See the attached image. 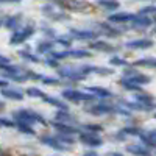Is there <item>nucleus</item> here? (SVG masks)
Masks as SVG:
<instances>
[{"mask_svg": "<svg viewBox=\"0 0 156 156\" xmlns=\"http://www.w3.org/2000/svg\"><path fill=\"white\" fill-rule=\"evenodd\" d=\"M95 66L90 64H78V66H61L58 67V73L61 78H66L69 81H81L89 75L94 73Z\"/></svg>", "mask_w": 156, "mask_h": 156, "instance_id": "obj_1", "label": "nucleus"}, {"mask_svg": "<svg viewBox=\"0 0 156 156\" xmlns=\"http://www.w3.org/2000/svg\"><path fill=\"white\" fill-rule=\"evenodd\" d=\"M12 119L16 122H25V123H39V125H44L47 126L48 122L44 119V117L36 112V111H31V109H17L12 112Z\"/></svg>", "mask_w": 156, "mask_h": 156, "instance_id": "obj_2", "label": "nucleus"}, {"mask_svg": "<svg viewBox=\"0 0 156 156\" xmlns=\"http://www.w3.org/2000/svg\"><path fill=\"white\" fill-rule=\"evenodd\" d=\"M61 95L67 101H73V103H83V101L87 103V101H94L97 98V95H94V94L83 92V90H76V89H64Z\"/></svg>", "mask_w": 156, "mask_h": 156, "instance_id": "obj_3", "label": "nucleus"}, {"mask_svg": "<svg viewBox=\"0 0 156 156\" xmlns=\"http://www.w3.org/2000/svg\"><path fill=\"white\" fill-rule=\"evenodd\" d=\"M84 112L90 114V115H106V114H115V105H108V103H92V105L84 106Z\"/></svg>", "mask_w": 156, "mask_h": 156, "instance_id": "obj_4", "label": "nucleus"}, {"mask_svg": "<svg viewBox=\"0 0 156 156\" xmlns=\"http://www.w3.org/2000/svg\"><path fill=\"white\" fill-rule=\"evenodd\" d=\"M78 140H80L83 145L92 147V148H97V147H101V145H103V139H101L97 133L81 131L80 134H78Z\"/></svg>", "mask_w": 156, "mask_h": 156, "instance_id": "obj_5", "label": "nucleus"}, {"mask_svg": "<svg viewBox=\"0 0 156 156\" xmlns=\"http://www.w3.org/2000/svg\"><path fill=\"white\" fill-rule=\"evenodd\" d=\"M50 56L61 61L66 58H89L90 51L89 50H66V51H51Z\"/></svg>", "mask_w": 156, "mask_h": 156, "instance_id": "obj_6", "label": "nucleus"}, {"mask_svg": "<svg viewBox=\"0 0 156 156\" xmlns=\"http://www.w3.org/2000/svg\"><path fill=\"white\" fill-rule=\"evenodd\" d=\"M39 142H41L42 145H47L50 148H53L56 151H67L69 147H66V144H62V142L56 137V136H50V134H42L39 136Z\"/></svg>", "mask_w": 156, "mask_h": 156, "instance_id": "obj_7", "label": "nucleus"}, {"mask_svg": "<svg viewBox=\"0 0 156 156\" xmlns=\"http://www.w3.org/2000/svg\"><path fill=\"white\" fill-rule=\"evenodd\" d=\"M33 31H34L33 27H25V28H22V30H17V31L12 33V36H11V39H9V42H11L12 45L23 44L25 41H27V39L31 37Z\"/></svg>", "mask_w": 156, "mask_h": 156, "instance_id": "obj_8", "label": "nucleus"}, {"mask_svg": "<svg viewBox=\"0 0 156 156\" xmlns=\"http://www.w3.org/2000/svg\"><path fill=\"white\" fill-rule=\"evenodd\" d=\"M125 47L129 48V50H145V48L153 47V41H151V39H147V37H144V39H134V41H128L125 44Z\"/></svg>", "mask_w": 156, "mask_h": 156, "instance_id": "obj_9", "label": "nucleus"}, {"mask_svg": "<svg viewBox=\"0 0 156 156\" xmlns=\"http://www.w3.org/2000/svg\"><path fill=\"white\" fill-rule=\"evenodd\" d=\"M140 142L148 148H156V129H150V131H140L139 133Z\"/></svg>", "mask_w": 156, "mask_h": 156, "instance_id": "obj_10", "label": "nucleus"}, {"mask_svg": "<svg viewBox=\"0 0 156 156\" xmlns=\"http://www.w3.org/2000/svg\"><path fill=\"white\" fill-rule=\"evenodd\" d=\"M50 125L56 129V133H62V134H76V133H81V131H78L73 125L62 123V122H58V120L50 122Z\"/></svg>", "mask_w": 156, "mask_h": 156, "instance_id": "obj_11", "label": "nucleus"}, {"mask_svg": "<svg viewBox=\"0 0 156 156\" xmlns=\"http://www.w3.org/2000/svg\"><path fill=\"white\" fill-rule=\"evenodd\" d=\"M126 151L133 156H151V153L148 151V147H145L144 144H128Z\"/></svg>", "mask_w": 156, "mask_h": 156, "instance_id": "obj_12", "label": "nucleus"}, {"mask_svg": "<svg viewBox=\"0 0 156 156\" xmlns=\"http://www.w3.org/2000/svg\"><path fill=\"white\" fill-rule=\"evenodd\" d=\"M70 36L78 41H90V39H95L98 36V33L95 31H87V30H70Z\"/></svg>", "mask_w": 156, "mask_h": 156, "instance_id": "obj_13", "label": "nucleus"}, {"mask_svg": "<svg viewBox=\"0 0 156 156\" xmlns=\"http://www.w3.org/2000/svg\"><path fill=\"white\" fill-rule=\"evenodd\" d=\"M2 97L12 100V101H20V100H23V92L19 89H14V87H6V89H2Z\"/></svg>", "mask_w": 156, "mask_h": 156, "instance_id": "obj_14", "label": "nucleus"}, {"mask_svg": "<svg viewBox=\"0 0 156 156\" xmlns=\"http://www.w3.org/2000/svg\"><path fill=\"white\" fill-rule=\"evenodd\" d=\"M44 103H47V105H50V106H55V108H58V109H64V111H69V105L67 103H64V101H61L59 98H56V97H51V95H44L42 98H41Z\"/></svg>", "mask_w": 156, "mask_h": 156, "instance_id": "obj_15", "label": "nucleus"}, {"mask_svg": "<svg viewBox=\"0 0 156 156\" xmlns=\"http://www.w3.org/2000/svg\"><path fill=\"white\" fill-rule=\"evenodd\" d=\"M86 90L90 92V94H94V95H97V98H111V97H114V94L111 92V90H108L105 87H100V86H89Z\"/></svg>", "mask_w": 156, "mask_h": 156, "instance_id": "obj_16", "label": "nucleus"}, {"mask_svg": "<svg viewBox=\"0 0 156 156\" xmlns=\"http://www.w3.org/2000/svg\"><path fill=\"white\" fill-rule=\"evenodd\" d=\"M55 120L62 122V123H69V125H72V123L76 122L75 117H73L69 111H64V109H58V111L55 112Z\"/></svg>", "mask_w": 156, "mask_h": 156, "instance_id": "obj_17", "label": "nucleus"}, {"mask_svg": "<svg viewBox=\"0 0 156 156\" xmlns=\"http://www.w3.org/2000/svg\"><path fill=\"white\" fill-rule=\"evenodd\" d=\"M90 48L97 50V51H103V53H114V51H117V47H112L108 42H103V41H97L94 44H90Z\"/></svg>", "mask_w": 156, "mask_h": 156, "instance_id": "obj_18", "label": "nucleus"}, {"mask_svg": "<svg viewBox=\"0 0 156 156\" xmlns=\"http://www.w3.org/2000/svg\"><path fill=\"white\" fill-rule=\"evenodd\" d=\"M19 56H20L23 61H28V62H33V64L41 62V59H39L37 55L31 53V48H30V47H25V50H20V51H19Z\"/></svg>", "mask_w": 156, "mask_h": 156, "instance_id": "obj_19", "label": "nucleus"}, {"mask_svg": "<svg viewBox=\"0 0 156 156\" xmlns=\"http://www.w3.org/2000/svg\"><path fill=\"white\" fill-rule=\"evenodd\" d=\"M133 100L142 103V105H147V106H150V105H153V103H154L153 95H150V94H147V92H134Z\"/></svg>", "mask_w": 156, "mask_h": 156, "instance_id": "obj_20", "label": "nucleus"}, {"mask_svg": "<svg viewBox=\"0 0 156 156\" xmlns=\"http://www.w3.org/2000/svg\"><path fill=\"white\" fill-rule=\"evenodd\" d=\"M119 84L125 89V90H133V92H142V87H140V84H136V83H133L131 80H128V78H120V81H119Z\"/></svg>", "mask_w": 156, "mask_h": 156, "instance_id": "obj_21", "label": "nucleus"}, {"mask_svg": "<svg viewBox=\"0 0 156 156\" xmlns=\"http://www.w3.org/2000/svg\"><path fill=\"white\" fill-rule=\"evenodd\" d=\"M136 67H150V69H156V58L153 56H145V58H140L134 62Z\"/></svg>", "mask_w": 156, "mask_h": 156, "instance_id": "obj_22", "label": "nucleus"}, {"mask_svg": "<svg viewBox=\"0 0 156 156\" xmlns=\"http://www.w3.org/2000/svg\"><path fill=\"white\" fill-rule=\"evenodd\" d=\"M36 50H37V53H41V55H48L53 51V44L48 42V41H42L36 45Z\"/></svg>", "mask_w": 156, "mask_h": 156, "instance_id": "obj_23", "label": "nucleus"}, {"mask_svg": "<svg viewBox=\"0 0 156 156\" xmlns=\"http://www.w3.org/2000/svg\"><path fill=\"white\" fill-rule=\"evenodd\" d=\"M16 128L19 129L20 133H23V134H28V136H34L36 133H34V129L31 128V125L30 123H25V122H16Z\"/></svg>", "mask_w": 156, "mask_h": 156, "instance_id": "obj_24", "label": "nucleus"}, {"mask_svg": "<svg viewBox=\"0 0 156 156\" xmlns=\"http://www.w3.org/2000/svg\"><path fill=\"white\" fill-rule=\"evenodd\" d=\"M128 80H131V81L136 83V84L144 86V84H148V83L151 81V78H150L148 75H144V73H137V75H134L133 78H128Z\"/></svg>", "mask_w": 156, "mask_h": 156, "instance_id": "obj_25", "label": "nucleus"}, {"mask_svg": "<svg viewBox=\"0 0 156 156\" xmlns=\"http://www.w3.org/2000/svg\"><path fill=\"white\" fill-rule=\"evenodd\" d=\"M131 19H133V16H131V14H125V12L109 16V20H111V22H117V23H120V22H128V20H131Z\"/></svg>", "mask_w": 156, "mask_h": 156, "instance_id": "obj_26", "label": "nucleus"}, {"mask_svg": "<svg viewBox=\"0 0 156 156\" xmlns=\"http://www.w3.org/2000/svg\"><path fill=\"white\" fill-rule=\"evenodd\" d=\"M83 131H89V133H100L103 131V126L98 123H84L83 126Z\"/></svg>", "mask_w": 156, "mask_h": 156, "instance_id": "obj_27", "label": "nucleus"}, {"mask_svg": "<svg viewBox=\"0 0 156 156\" xmlns=\"http://www.w3.org/2000/svg\"><path fill=\"white\" fill-rule=\"evenodd\" d=\"M25 94H27L28 97H31V98H42L45 95L42 90L37 89V87H28L27 90H25Z\"/></svg>", "mask_w": 156, "mask_h": 156, "instance_id": "obj_28", "label": "nucleus"}, {"mask_svg": "<svg viewBox=\"0 0 156 156\" xmlns=\"http://www.w3.org/2000/svg\"><path fill=\"white\" fill-rule=\"evenodd\" d=\"M56 137L62 142V144H66V145H72V144H75V137H73V134H62V133H58Z\"/></svg>", "mask_w": 156, "mask_h": 156, "instance_id": "obj_29", "label": "nucleus"}, {"mask_svg": "<svg viewBox=\"0 0 156 156\" xmlns=\"http://www.w3.org/2000/svg\"><path fill=\"white\" fill-rule=\"evenodd\" d=\"M109 64H111V66H117V67H123V66H128V62H126L123 58L117 56V55H114V56H111V58H109Z\"/></svg>", "mask_w": 156, "mask_h": 156, "instance_id": "obj_30", "label": "nucleus"}, {"mask_svg": "<svg viewBox=\"0 0 156 156\" xmlns=\"http://www.w3.org/2000/svg\"><path fill=\"white\" fill-rule=\"evenodd\" d=\"M120 131L125 134V136H139V133L142 131V129H139L137 126H125L122 128Z\"/></svg>", "mask_w": 156, "mask_h": 156, "instance_id": "obj_31", "label": "nucleus"}, {"mask_svg": "<svg viewBox=\"0 0 156 156\" xmlns=\"http://www.w3.org/2000/svg\"><path fill=\"white\" fill-rule=\"evenodd\" d=\"M94 73H95V75H100V76H109V75H112V73H114V70H112V69H108V67H100V66H95Z\"/></svg>", "mask_w": 156, "mask_h": 156, "instance_id": "obj_32", "label": "nucleus"}, {"mask_svg": "<svg viewBox=\"0 0 156 156\" xmlns=\"http://www.w3.org/2000/svg\"><path fill=\"white\" fill-rule=\"evenodd\" d=\"M151 20L148 17H136L134 19V25L136 27H150Z\"/></svg>", "mask_w": 156, "mask_h": 156, "instance_id": "obj_33", "label": "nucleus"}, {"mask_svg": "<svg viewBox=\"0 0 156 156\" xmlns=\"http://www.w3.org/2000/svg\"><path fill=\"white\" fill-rule=\"evenodd\" d=\"M61 81L58 80V78H53V76H44L42 78V84H45V86H56Z\"/></svg>", "mask_w": 156, "mask_h": 156, "instance_id": "obj_34", "label": "nucleus"}, {"mask_svg": "<svg viewBox=\"0 0 156 156\" xmlns=\"http://www.w3.org/2000/svg\"><path fill=\"white\" fill-rule=\"evenodd\" d=\"M100 5H101V6H105L106 9H114V8L119 6V3L114 2V0H101Z\"/></svg>", "mask_w": 156, "mask_h": 156, "instance_id": "obj_35", "label": "nucleus"}, {"mask_svg": "<svg viewBox=\"0 0 156 156\" xmlns=\"http://www.w3.org/2000/svg\"><path fill=\"white\" fill-rule=\"evenodd\" d=\"M0 125L5 126V128H14L16 120H9V119H6V117H2V119H0Z\"/></svg>", "mask_w": 156, "mask_h": 156, "instance_id": "obj_36", "label": "nucleus"}, {"mask_svg": "<svg viewBox=\"0 0 156 156\" xmlns=\"http://www.w3.org/2000/svg\"><path fill=\"white\" fill-rule=\"evenodd\" d=\"M44 64L48 66V67H58V59H55L53 56H47L44 59Z\"/></svg>", "mask_w": 156, "mask_h": 156, "instance_id": "obj_37", "label": "nucleus"}, {"mask_svg": "<svg viewBox=\"0 0 156 156\" xmlns=\"http://www.w3.org/2000/svg\"><path fill=\"white\" fill-rule=\"evenodd\" d=\"M139 72L137 70H134V69H126L125 72H123V78H133L134 75H137Z\"/></svg>", "mask_w": 156, "mask_h": 156, "instance_id": "obj_38", "label": "nucleus"}, {"mask_svg": "<svg viewBox=\"0 0 156 156\" xmlns=\"http://www.w3.org/2000/svg\"><path fill=\"white\" fill-rule=\"evenodd\" d=\"M56 41H58L59 44H62L64 47H70V45H72V42H70V39H67V37H58Z\"/></svg>", "mask_w": 156, "mask_h": 156, "instance_id": "obj_39", "label": "nucleus"}, {"mask_svg": "<svg viewBox=\"0 0 156 156\" xmlns=\"http://www.w3.org/2000/svg\"><path fill=\"white\" fill-rule=\"evenodd\" d=\"M0 61H2V66H9V64H12L8 56H2V58H0Z\"/></svg>", "mask_w": 156, "mask_h": 156, "instance_id": "obj_40", "label": "nucleus"}, {"mask_svg": "<svg viewBox=\"0 0 156 156\" xmlns=\"http://www.w3.org/2000/svg\"><path fill=\"white\" fill-rule=\"evenodd\" d=\"M0 86H2V89H6V87H11V86H9V83H8V81L5 80V78H3V80H2V81H0Z\"/></svg>", "mask_w": 156, "mask_h": 156, "instance_id": "obj_41", "label": "nucleus"}, {"mask_svg": "<svg viewBox=\"0 0 156 156\" xmlns=\"http://www.w3.org/2000/svg\"><path fill=\"white\" fill-rule=\"evenodd\" d=\"M83 156H100V154L95 151H86V153H83Z\"/></svg>", "mask_w": 156, "mask_h": 156, "instance_id": "obj_42", "label": "nucleus"}, {"mask_svg": "<svg viewBox=\"0 0 156 156\" xmlns=\"http://www.w3.org/2000/svg\"><path fill=\"white\" fill-rule=\"evenodd\" d=\"M108 156H123L122 153H119V151H109L108 153Z\"/></svg>", "mask_w": 156, "mask_h": 156, "instance_id": "obj_43", "label": "nucleus"}, {"mask_svg": "<svg viewBox=\"0 0 156 156\" xmlns=\"http://www.w3.org/2000/svg\"><path fill=\"white\" fill-rule=\"evenodd\" d=\"M0 156H8V153L6 151H2V153H0Z\"/></svg>", "mask_w": 156, "mask_h": 156, "instance_id": "obj_44", "label": "nucleus"}, {"mask_svg": "<svg viewBox=\"0 0 156 156\" xmlns=\"http://www.w3.org/2000/svg\"><path fill=\"white\" fill-rule=\"evenodd\" d=\"M153 117H154V119H156V112H154V115H153Z\"/></svg>", "mask_w": 156, "mask_h": 156, "instance_id": "obj_45", "label": "nucleus"}, {"mask_svg": "<svg viewBox=\"0 0 156 156\" xmlns=\"http://www.w3.org/2000/svg\"><path fill=\"white\" fill-rule=\"evenodd\" d=\"M12 2H19V0H12Z\"/></svg>", "mask_w": 156, "mask_h": 156, "instance_id": "obj_46", "label": "nucleus"}]
</instances>
